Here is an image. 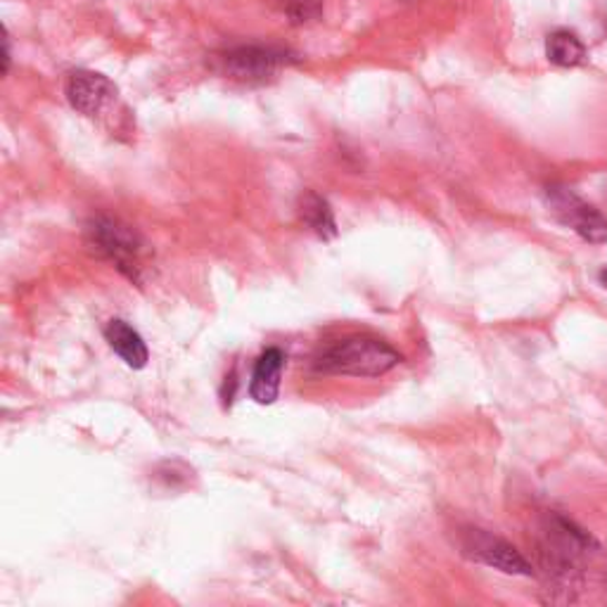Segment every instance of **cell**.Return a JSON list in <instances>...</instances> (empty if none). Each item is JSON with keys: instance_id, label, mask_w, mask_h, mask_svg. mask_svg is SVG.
<instances>
[{"instance_id": "1", "label": "cell", "mask_w": 607, "mask_h": 607, "mask_svg": "<svg viewBox=\"0 0 607 607\" xmlns=\"http://www.w3.org/2000/svg\"><path fill=\"white\" fill-rule=\"evenodd\" d=\"M596 548L591 534H586L571 519L550 513L544 517L536 539V558L544 575L550 603H571L581 591V567L588 553Z\"/></svg>"}, {"instance_id": "2", "label": "cell", "mask_w": 607, "mask_h": 607, "mask_svg": "<svg viewBox=\"0 0 607 607\" xmlns=\"http://www.w3.org/2000/svg\"><path fill=\"white\" fill-rule=\"evenodd\" d=\"M392 344L371 335H350L323 344L311 358V368L318 375L342 377H383L402 363Z\"/></svg>"}, {"instance_id": "3", "label": "cell", "mask_w": 607, "mask_h": 607, "mask_svg": "<svg viewBox=\"0 0 607 607\" xmlns=\"http://www.w3.org/2000/svg\"><path fill=\"white\" fill-rule=\"evenodd\" d=\"M85 242L98 256L114 264V269L127 275L131 283H143L145 242L131 225L121 223L119 219L98 216L85 225Z\"/></svg>"}, {"instance_id": "4", "label": "cell", "mask_w": 607, "mask_h": 607, "mask_svg": "<svg viewBox=\"0 0 607 607\" xmlns=\"http://www.w3.org/2000/svg\"><path fill=\"white\" fill-rule=\"evenodd\" d=\"M461 548L465 558L503 571L510 577H532L534 565L513 544L484 529H463Z\"/></svg>"}, {"instance_id": "5", "label": "cell", "mask_w": 607, "mask_h": 607, "mask_svg": "<svg viewBox=\"0 0 607 607\" xmlns=\"http://www.w3.org/2000/svg\"><path fill=\"white\" fill-rule=\"evenodd\" d=\"M546 202L553 216L563 225H567L569 231H575L581 240L591 242V245H603V242H607V219L596 210V206L571 193L569 188H546Z\"/></svg>"}, {"instance_id": "6", "label": "cell", "mask_w": 607, "mask_h": 607, "mask_svg": "<svg viewBox=\"0 0 607 607\" xmlns=\"http://www.w3.org/2000/svg\"><path fill=\"white\" fill-rule=\"evenodd\" d=\"M292 55L283 48L273 45H237L216 55V69L221 74L237 81H266L277 69L287 64Z\"/></svg>"}, {"instance_id": "7", "label": "cell", "mask_w": 607, "mask_h": 607, "mask_svg": "<svg viewBox=\"0 0 607 607\" xmlns=\"http://www.w3.org/2000/svg\"><path fill=\"white\" fill-rule=\"evenodd\" d=\"M64 95L79 114L83 117H100L108 112L117 100V85L98 72H89V69H79L72 72L64 83Z\"/></svg>"}, {"instance_id": "8", "label": "cell", "mask_w": 607, "mask_h": 607, "mask_svg": "<svg viewBox=\"0 0 607 607\" xmlns=\"http://www.w3.org/2000/svg\"><path fill=\"white\" fill-rule=\"evenodd\" d=\"M283 371H285V354L277 346H269V350L256 358L250 383V396L256 404L271 406L275 398L281 396L283 385Z\"/></svg>"}, {"instance_id": "9", "label": "cell", "mask_w": 607, "mask_h": 607, "mask_svg": "<svg viewBox=\"0 0 607 607\" xmlns=\"http://www.w3.org/2000/svg\"><path fill=\"white\" fill-rule=\"evenodd\" d=\"M105 340L112 346V352L127 363L129 368L141 371L148 366L150 361V350L141 333L131 327L127 321L114 318L105 325Z\"/></svg>"}, {"instance_id": "10", "label": "cell", "mask_w": 607, "mask_h": 607, "mask_svg": "<svg viewBox=\"0 0 607 607\" xmlns=\"http://www.w3.org/2000/svg\"><path fill=\"white\" fill-rule=\"evenodd\" d=\"M300 216H302V223L316 237H321V240L337 237V221H335L331 204H327L325 198L314 193V190H308V193L302 195Z\"/></svg>"}, {"instance_id": "11", "label": "cell", "mask_w": 607, "mask_h": 607, "mask_svg": "<svg viewBox=\"0 0 607 607\" xmlns=\"http://www.w3.org/2000/svg\"><path fill=\"white\" fill-rule=\"evenodd\" d=\"M546 58L558 67H579L586 62V45L571 31H553L546 41Z\"/></svg>"}, {"instance_id": "12", "label": "cell", "mask_w": 607, "mask_h": 607, "mask_svg": "<svg viewBox=\"0 0 607 607\" xmlns=\"http://www.w3.org/2000/svg\"><path fill=\"white\" fill-rule=\"evenodd\" d=\"M283 10L292 24H311L321 17L323 0H285Z\"/></svg>"}, {"instance_id": "13", "label": "cell", "mask_w": 607, "mask_h": 607, "mask_svg": "<svg viewBox=\"0 0 607 607\" xmlns=\"http://www.w3.org/2000/svg\"><path fill=\"white\" fill-rule=\"evenodd\" d=\"M10 55H12V53H10V41L6 39V58H3V60H6V67H3V69H6V74L10 72V60H12Z\"/></svg>"}, {"instance_id": "14", "label": "cell", "mask_w": 607, "mask_h": 607, "mask_svg": "<svg viewBox=\"0 0 607 607\" xmlns=\"http://www.w3.org/2000/svg\"><path fill=\"white\" fill-rule=\"evenodd\" d=\"M598 281H600V285L607 290V266L600 271V275H598Z\"/></svg>"}]
</instances>
